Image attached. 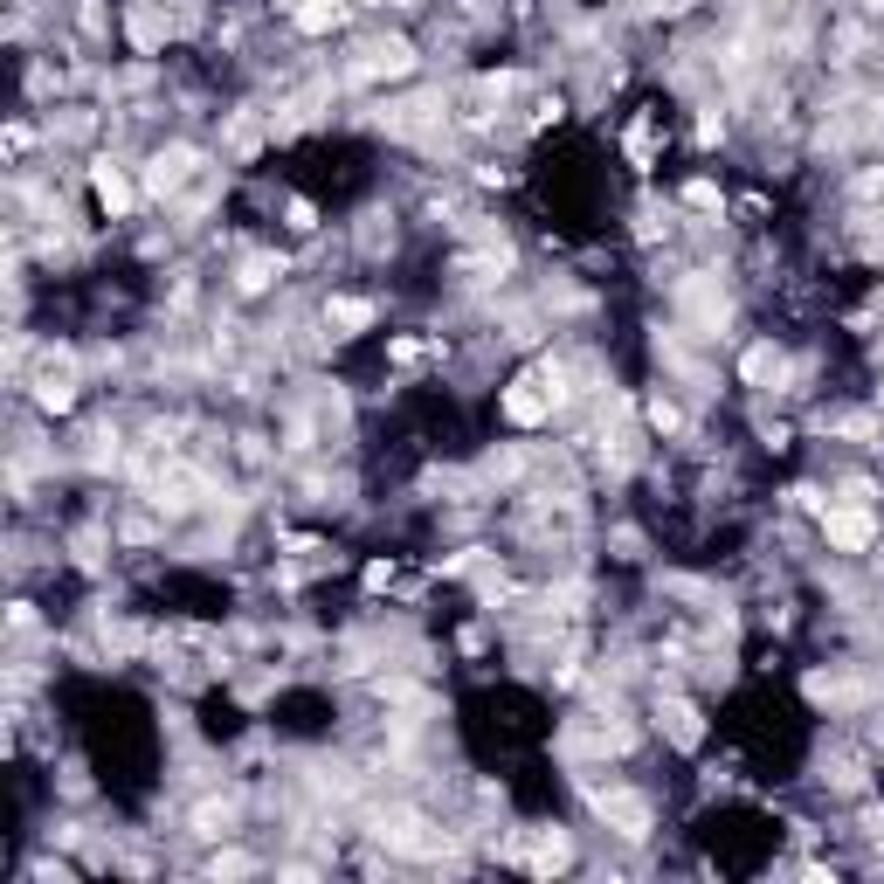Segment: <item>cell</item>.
Segmentation results:
<instances>
[{
    "mask_svg": "<svg viewBox=\"0 0 884 884\" xmlns=\"http://www.w3.org/2000/svg\"><path fill=\"white\" fill-rule=\"evenodd\" d=\"M823 525H829V546H844V552H864V546L877 539V525H871V512H857V504H850V512H829Z\"/></svg>",
    "mask_w": 884,
    "mask_h": 884,
    "instance_id": "obj_1",
    "label": "cell"
},
{
    "mask_svg": "<svg viewBox=\"0 0 884 884\" xmlns=\"http://www.w3.org/2000/svg\"><path fill=\"white\" fill-rule=\"evenodd\" d=\"M602 815H608V823H623V836H643L650 829V809L636 802V794H602Z\"/></svg>",
    "mask_w": 884,
    "mask_h": 884,
    "instance_id": "obj_2",
    "label": "cell"
},
{
    "mask_svg": "<svg viewBox=\"0 0 884 884\" xmlns=\"http://www.w3.org/2000/svg\"><path fill=\"white\" fill-rule=\"evenodd\" d=\"M533 387H539V381H519L512 394H504V415H512V422H525V429L546 415V394H533Z\"/></svg>",
    "mask_w": 884,
    "mask_h": 884,
    "instance_id": "obj_3",
    "label": "cell"
},
{
    "mask_svg": "<svg viewBox=\"0 0 884 884\" xmlns=\"http://www.w3.org/2000/svg\"><path fill=\"white\" fill-rule=\"evenodd\" d=\"M298 28L304 35H332L339 28V0H298Z\"/></svg>",
    "mask_w": 884,
    "mask_h": 884,
    "instance_id": "obj_4",
    "label": "cell"
},
{
    "mask_svg": "<svg viewBox=\"0 0 884 884\" xmlns=\"http://www.w3.org/2000/svg\"><path fill=\"white\" fill-rule=\"evenodd\" d=\"M91 187H97V201H104V208H125V201H131V181H125V173L111 166V160L91 173Z\"/></svg>",
    "mask_w": 884,
    "mask_h": 884,
    "instance_id": "obj_5",
    "label": "cell"
},
{
    "mask_svg": "<svg viewBox=\"0 0 884 884\" xmlns=\"http://www.w3.org/2000/svg\"><path fill=\"white\" fill-rule=\"evenodd\" d=\"M663 725H671V740H677V746H698V712H691L684 698L663 705Z\"/></svg>",
    "mask_w": 884,
    "mask_h": 884,
    "instance_id": "obj_6",
    "label": "cell"
},
{
    "mask_svg": "<svg viewBox=\"0 0 884 884\" xmlns=\"http://www.w3.org/2000/svg\"><path fill=\"white\" fill-rule=\"evenodd\" d=\"M339 332H360V325H373V304L367 298H332V312H325Z\"/></svg>",
    "mask_w": 884,
    "mask_h": 884,
    "instance_id": "obj_7",
    "label": "cell"
},
{
    "mask_svg": "<svg viewBox=\"0 0 884 884\" xmlns=\"http://www.w3.org/2000/svg\"><path fill=\"white\" fill-rule=\"evenodd\" d=\"M408 42H387V49H373V62H367V77H402L408 70Z\"/></svg>",
    "mask_w": 884,
    "mask_h": 884,
    "instance_id": "obj_8",
    "label": "cell"
},
{
    "mask_svg": "<svg viewBox=\"0 0 884 884\" xmlns=\"http://www.w3.org/2000/svg\"><path fill=\"white\" fill-rule=\"evenodd\" d=\"M181 173H187V152H173V160H152V187H173V181H181Z\"/></svg>",
    "mask_w": 884,
    "mask_h": 884,
    "instance_id": "obj_9",
    "label": "cell"
},
{
    "mask_svg": "<svg viewBox=\"0 0 884 884\" xmlns=\"http://www.w3.org/2000/svg\"><path fill=\"white\" fill-rule=\"evenodd\" d=\"M767 373H781V360H774L767 346H754V352H746V381H767Z\"/></svg>",
    "mask_w": 884,
    "mask_h": 884,
    "instance_id": "obj_10",
    "label": "cell"
},
{
    "mask_svg": "<svg viewBox=\"0 0 884 884\" xmlns=\"http://www.w3.org/2000/svg\"><path fill=\"white\" fill-rule=\"evenodd\" d=\"M42 408H70V381H56V373H49V381H42Z\"/></svg>",
    "mask_w": 884,
    "mask_h": 884,
    "instance_id": "obj_11",
    "label": "cell"
},
{
    "mask_svg": "<svg viewBox=\"0 0 884 884\" xmlns=\"http://www.w3.org/2000/svg\"><path fill=\"white\" fill-rule=\"evenodd\" d=\"M684 201H691V208H719V194H712V181H691V187H684Z\"/></svg>",
    "mask_w": 884,
    "mask_h": 884,
    "instance_id": "obj_12",
    "label": "cell"
},
{
    "mask_svg": "<svg viewBox=\"0 0 884 884\" xmlns=\"http://www.w3.org/2000/svg\"><path fill=\"white\" fill-rule=\"evenodd\" d=\"M864 8H884V0H864Z\"/></svg>",
    "mask_w": 884,
    "mask_h": 884,
    "instance_id": "obj_13",
    "label": "cell"
}]
</instances>
